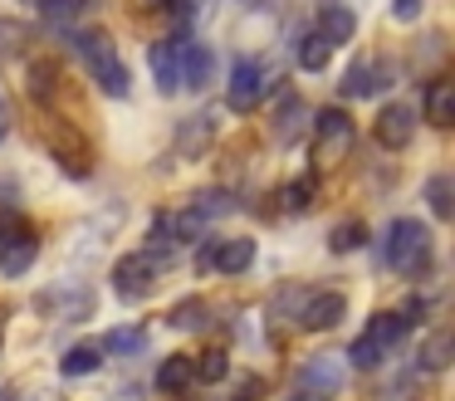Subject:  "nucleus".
<instances>
[{
    "label": "nucleus",
    "instance_id": "f257e3e1",
    "mask_svg": "<svg viewBox=\"0 0 455 401\" xmlns=\"http://www.w3.org/2000/svg\"><path fill=\"white\" fill-rule=\"evenodd\" d=\"M74 49H79V59L89 64L93 84H99L108 98H128L132 93L128 64L118 59V49H113V39L103 35V29H84V35H74Z\"/></svg>",
    "mask_w": 455,
    "mask_h": 401
},
{
    "label": "nucleus",
    "instance_id": "f03ea898",
    "mask_svg": "<svg viewBox=\"0 0 455 401\" xmlns=\"http://www.w3.org/2000/svg\"><path fill=\"white\" fill-rule=\"evenodd\" d=\"M431 230H426L421 221H396L392 230H387V264H392L396 274H406V279H416V274L431 269Z\"/></svg>",
    "mask_w": 455,
    "mask_h": 401
},
{
    "label": "nucleus",
    "instance_id": "7ed1b4c3",
    "mask_svg": "<svg viewBox=\"0 0 455 401\" xmlns=\"http://www.w3.org/2000/svg\"><path fill=\"white\" fill-rule=\"evenodd\" d=\"M347 147H353V117H347L343 108H323V113L314 117V166L318 172L333 166Z\"/></svg>",
    "mask_w": 455,
    "mask_h": 401
},
{
    "label": "nucleus",
    "instance_id": "20e7f679",
    "mask_svg": "<svg viewBox=\"0 0 455 401\" xmlns=\"http://www.w3.org/2000/svg\"><path fill=\"white\" fill-rule=\"evenodd\" d=\"M50 152H54V162L64 166V176H74V181H84V176L93 172V147L84 142L79 127H54Z\"/></svg>",
    "mask_w": 455,
    "mask_h": 401
},
{
    "label": "nucleus",
    "instance_id": "39448f33",
    "mask_svg": "<svg viewBox=\"0 0 455 401\" xmlns=\"http://www.w3.org/2000/svg\"><path fill=\"white\" fill-rule=\"evenodd\" d=\"M372 132H377V142H382V147L402 152V147L411 142V132H416V108L411 103H387L382 113H377Z\"/></svg>",
    "mask_w": 455,
    "mask_h": 401
},
{
    "label": "nucleus",
    "instance_id": "423d86ee",
    "mask_svg": "<svg viewBox=\"0 0 455 401\" xmlns=\"http://www.w3.org/2000/svg\"><path fill=\"white\" fill-rule=\"evenodd\" d=\"M347 313V299L338 289H318L304 299V309H299V323H304L308 333H323V328H338Z\"/></svg>",
    "mask_w": 455,
    "mask_h": 401
},
{
    "label": "nucleus",
    "instance_id": "0eeeda50",
    "mask_svg": "<svg viewBox=\"0 0 455 401\" xmlns=\"http://www.w3.org/2000/svg\"><path fill=\"white\" fill-rule=\"evenodd\" d=\"M259 98H265V68L240 59V64L230 68V108H235V113H250V108H259Z\"/></svg>",
    "mask_w": 455,
    "mask_h": 401
},
{
    "label": "nucleus",
    "instance_id": "6e6552de",
    "mask_svg": "<svg viewBox=\"0 0 455 401\" xmlns=\"http://www.w3.org/2000/svg\"><path fill=\"white\" fill-rule=\"evenodd\" d=\"M152 274H157V269H152L142 254H123V260L113 264V293H118V299H128V303L142 299V293L152 289Z\"/></svg>",
    "mask_w": 455,
    "mask_h": 401
},
{
    "label": "nucleus",
    "instance_id": "1a4fd4ad",
    "mask_svg": "<svg viewBox=\"0 0 455 401\" xmlns=\"http://www.w3.org/2000/svg\"><path fill=\"white\" fill-rule=\"evenodd\" d=\"M250 264H255V240H245V235L211 245V254H206V269H216V274H245Z\"/></svg>",
    "mask_w": 455,
    "mask_h": 401
},
{
    "label": "nucleus",
    "instance_id": "9d476101",
    "mask_svg": "<svg viewBox=\"0 0 455 401\" xmlns=\"http://www.w3.org/2000/svg\"><path fill=\"white\" fill-rule=\"evenodd\" d=\"M211 68H216V59H211L206 44H187L177 54V88H191V93H201V88L211 84Z\"/></svg>",
    "mask_w": 455,
    "mask_h": 401
},
{
    "label": "nucleus",
    "instance_id": "9b49d317",
    "mask_svg": "<svg viewBox=\"0 0 455 401\" xmlns=\"http://www.w3.org/2000/svg\"><path fill=\"white\" fill-rule=\"evenodd\" d=\"M35 260H40V245H35L30 230L11 235V240H0V274H5V279H20Z\"/></svg>",
    "mask_w": 455,
    "mask_h": 401
},
{
    "label": "nucleus",
    "instance_id": "f8f14e48",
    "mask_svg": "<svg viewBox=\"0 0 455 401\" xmlns=\"http://www.w3.org/2000/svg\"><path fill=\"white\" fill-rule=\"evenodd\" d=\"M387 84H392V68H387L382 59H357L353 74L343 78V93L367 98V93H377V88H387Z\"/></svg>",
    "mask_w": 455,
    "mask_h": 401
},
{
    "label": "nucleus",
    "instance_id": "ddd939ff",
    "mask_svg": "<svg viewBox=\"0 0 455 401\" xmlns=\"http://www.w3.org/2000/svg\"><path fill=\"white\" fill-rule=\"evenodd\" d=\"M338 381H343V367H338V357H308L304 367H299V387L308 391V397H318V391H338Z\"/></svg>",
    "mask_w": 455,
    "mask_h": 401
},
{
    "label": "nucleus",
    "instance_id": "4468645a",
    "mask_svg": "<svg viewBox=\"0 0 455 401\" xmlns=\"http://www.w3.org/2000/svg\"><path fill=\"white\" fill-rule=\"evenodd\" d=\"M40 309L44 313H60L64 323H74V318H89V313H93V293H69V289L54 284V289L40 293Z\"/></svg>",
    "mask_w": 455,
    "mask_h": 401
},
{
    "label": "nucleus",
    "instance_id": "2eb2a0df",
    "mask_svg": "<svg viewBox=\"0 0 455 401\" xmlns=\"http://www.w3.org/2000/svg\"><path fill=\"white\" fill-rule=\"evenodd\" d=\"M318 35L328 39V44H347V39L357 35V15L347 5H323V15H318Z\"/></svg>",
    "mask_w": 455,
    "mask_h": 401
},
{
    "label": "nucleus",
    "instance_id": "dca6fc26",
    "mask_svg": "<svg viewBox=\"0 0 455 401\" xmlns=\"http://www.w3.org/2000/svg\"><path fill=\"white\" fill-rule=\"evenodd\" d=\"M211 127H216V117H211V113H196L191 123H181L177 127V152L181 156H201L211 147Z\"/></svg>",
    "mask_w": 455,
    "mask_h": 401
},
{
    "label": "nucleus",
    "instance_id": "f3484780",
    "mask_svg": "<svg viewBox=\"0 0 455 401\" xmlns=\"http://www.w3.org/2000/svg\"><path fill=\"white\" fill-rule=\"evenodd\" d=\"M426 205H431L435 221H451L455 215V176L451 172H435L431 181H426Z\"/></svg>",
    "mask_w": 455,
    "mask_h": 401
},
{
    "label": "nucleus",
    "instance_id": "a211bd4d",
    "mask_svg": "<svg viewBox=\"0 0 455 401\" xmlns=\"http://www.w3.org/2000/svg\"><path fill=\"white\" fill-rule=\"evenodd\" d=\"M99 367H103V348H99V342H74V348L64 352V362H60L64 377H89V372H99Z\"/></svg>",
    "mask_w": 455,
    "mask_h": 401
},
{
    "label": "nucleus",
    "instance_id": "6ab92c4d",
    "mask_svg": "<svg viewBox=\"0 0 455 401\" xmlns=\"http://www.w3.org/2000/svg\"><path fill=\"white\" fill-rule=\"evenodd\" d=\"M426 123H431V127H451L455 123V88L451 84H431V88H426Z\"/></svg>",
    "mask_w": 455,
    "mask_h": 401
},
{
    "label": "nucleus",
    "instance_id": "aec40b11",
    "mask_svg": "<svg viewBox=\"0 0 455 401\" xmlns=\"http://www.w3.org/2000/svg\"><path fill=\"white\" fill-rule=\"evenodd\" d=\"M152 78H157L162 93H177V44L172 39H162V44H152Z\"/></svg>",
    "mask_w": 455,
    "mask_h": 401
},
{
    "label": "nucleus",
    "instance_id": "412c9836",
    "mask_svg": "<svg viewBox=\"0 0 455 401\" xmlns=\"http://www.w3.org/2000/svg\"><path fill=\"white\" fill-rule=\"evenodd\" d=\"M363 245H367V225H363V221H338L333 235H328V250H333V254L363 250Z\"/></svg>",
    "mask_w": 455,
    "mask_h": 401
},
{
    "label": "nucleus",
    "instance_id": "4be33fe9",
    "mask_svg": "<svg viewBox=\"0 0 455 401\" xmlns=\"http://www.w3.org/2000/svg\"><path fill=\"white\" fill-rule=\"evenodd\" d=\"M328 54H333V44H328L323 35H304V39H299V68H308V74L328 68Z\"/></svg>",
    "mask_w": 455,
    "mask_h": 401
},
{
    "label": "nucleus",
    "instance_id": "5701e85b",
    "mask_svg": "<svg viewBox=\"0 0 455 401\" xmlns=\"http://www.w3.org/2000/svg\"><path fill=\"white\" fill-rule=\"evenodd\" d=\"M226 372H230V357L220 348H206L201 357H191V377L196 381H220Z\"/></svg>",
    "mask_w": 455,
    "mask_h": 401
},
{
    "label": "nucleus",
    "instance_id": "b1692460",
    "mask_svg": "<svg viewBox=\"0 0 455 401\" xmlns=\"http://www.w3.org/2000/svg\"><path fill=\"white\" fill-rule=\"evenodd\" d=\"M367 338H372L377 348H392V342L406 338V323L396 318V313H377V318L367 323Z\"/></svg>",
    "mask_w": 455,
    "mask_h": 401
},
{
    "label": "nucleus",
    "instance_id": "393cba45",
    "mask_svg": "<svg viewBox=\"0 0 455 401\" xmlns=\"http://www.w3.org/2000/svg\"><path fill=\"white\" fill-rule=\"evenodd\" d=\"M206 323H211V313H206V303H201V299H187V303L172 309V328H181V333H201Z\"/></svg>",
    "mask_w": 455,
    "mask_h": 401
},
{
    "label": "nucleus",
    "instance_id": "a878e982",
    "mask_svg": "<svg viewBox=\"0 0 455 401\" xmlns=\"http://www.w3.org/2000/svg\"><path fill=\"white\" fill-rule=\"evenodd\" d=\"M187 381H196V377H191V357H167V362H162V372H157V387L162 391H181Z\"/></svg>",
    "mask_w": 455,
    "mask_h": 401
},
{
    "label": "nucleus",
    "instance_id": "bb28decb",
    "mask_svg": "<svg viewBox=\"0 0 455 401\" xmlns=\"http://www.w3.org/2000/svg\"><path fill=\"white\" fill-rule=\"evenodd\" d=\"M25 44H30V35H25L20 20L0 15V54H25Z\"/></svg>",
    "mask_w": 455,
    "mask_h": 401
},
{
    "label": "nucleus",
    "instance_id": "cd10ccee",
    "mask_svg": "<svg viewBox=\"0 0 455 401\" xmlns=\"http://www.w3.org/2000/svg\"><path fill=\"white\" fill-rule=\"evenodd\" d=\"M314 205V176H299V181H289L284 186V211H308Z\"/></svg>",
    "mask_w": 455,
    "mask_h": 401
},
{
    "label": "nucleus",
    "instance_id": "c85d7f7f",
    "mask_svg": "<svg viewBox=\"0 0 455 401\" xmlns=\"http://www.w3.org/2000/svg\"><path fill=\"white\" fill-rule=\"evenodd\" d=\"M445 362H451V338H445V333L426 338V348H421V367H426V372H441Z\"/></svg>",
    "mask_w": 455,
    "mask_h": 401
},
{
    "label": "nucleus",
    "instance_id": "c756f323",
    "mask_svg": "<svg viewBox=\"0 0 455 401\" xmlns=\"http://www.w3.org/2000/svg\"><path fill=\"white\" fill-rule=\"evenodd\" d=\"M99 348L103 352H142V328H113Z\"/></svg>",
    "mask_w": 455,
    "mask_h": 401
},
{
    "label": "nucleus",
    "instance_id": "7c9ffc66",
    "mask_svg": "<svg viewBox=\"0 0 455 401\" xmlns=\"http://www.w3.org/2000/svg\"><path fill=\"white\" fill-rule=\"evenodd\" d=\"M382 357H387V348H377V342L367 338V333L353 342V348H347V362H353V367H377Z\"/></svg>",
    "mask_w": 455,
    "mask_h": 401
},
{
    "label": "nucleus",
    "instance_id": "2f4dec72",
    "mask_svg": "<svg viewBox=\"0 0 455 401\" xmlns=\"http://www.w3.org/2000/svg\"><path fill=\"white\" fill-rule=\"evenodd\" d=\"M30 5L40 10V15H50V20H64L74 5H79V0H30Z\"/></svg>",
    "mask_w": 455,
    "mask_h": 401
},
{
    "label": "nucleus",
    "instance_id": "473e14b6",
    "mask_svg": "<svg viewBox=\"0 0 455 401\" xmlns=\"http://www.w3.org/2000/svg\"><path fill=\"white\" fill-rule=\"evenodd\" d=\"M392 15L402 20V25H411V20L421 15V0H392Z\"/></svg>",
    "mask_w": 455,
    "mask_h": 401
},
{
    "label": "nucleus",
    "instance_id": "72a5a7b5",
    "mask_svg": "<svg viewBox=\"0 0 455 401\" xmlns=\"http://www.w3.org/2000/svg\"><path fill=\"white\" fill-rule=\"evenodd\" d=\"M35 88H40V98H54V68H35Z\"/></svg>",
    "mask_w": 455,
    "mask_h": 401
},
{
    "label": "nucleus",
    "instance_id": "f704fd0d",
    "mask_svg": "<svg viewBox=\"0 0 455 401\" xmlns=\"http://www.w3.org/2000/svg\"><path fill=\"white\" fill-rule=\"evenodd\" d=\"M162 5H167L177 20H191V0H162Z\"/></svg>",
    "mask_w": 455,
    "mask_h": 401
},
{
    "label": "nucleus",
    "instance_id": "c9c22d12",
    "mask_svg": "<svg viewBox=\"0 0 455 401\" xmlns=\"http://www.w3.org/2000/svg\"><path fill=\"white\" fill-rule=\"evenodd\" d=\"M294 401H318V397H308V391H304V397H294Z\"/></svg>",
    "mask_w": 455,
    "mask_h": 401
},
{
    "label": "nucleus",
    "instance_id": "e433bc0d",
    "mask_svg": "<svg viewBox=\"0 0 455 401\" xmlns=\"http://www.w3.org/2000/svg\"><path fill=\"white\" fill-rule=\"evenodd\" d=\"M0 137H5V113H0Z\"/></svg>",
    "mask_w": 455,
    "mask_h": 401
},
{
    "label": "nucleus",
    "instance_id": "4c0bfd02",
    "mask_svg": "<svg viewBox=\"0 0 455 401\" xmlns=\"http://www.w3.org/2000/svg\"><path fill=\"white\" fill-rule=\"evenodd\" d=\"M245 5H255V0H245Z\"/></svg>",
    "mask_w": 455,
    "mask_h": 401
}]
</instances>
